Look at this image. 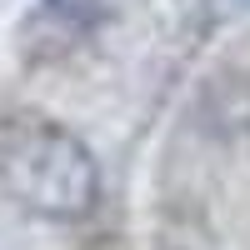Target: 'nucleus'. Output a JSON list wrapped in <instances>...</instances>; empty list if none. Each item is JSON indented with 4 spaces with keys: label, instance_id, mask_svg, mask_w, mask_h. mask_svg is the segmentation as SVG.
<instances>
[{
    "label": "nucleus",
    "instance_id": "nucleus-1",
    "mask_svg": "<svg viewBox=\"0 0 250 250\" xmlns=\"http://www.w3.org/2000/svg\"><path fill=\"white\" fill-rule=\"evenodd\" d=\"M0 185L45 220H85L100 205V165L60 125H20L0 150Z\"/></svg>",
    "mask_w": 250,
    "mask_h": 250
},
{
    "label": "nucleus",
    "instance_id": "nucleus-2",
    "mask_svg": "<svg viewBox=\"0 0 250 250\" xmlns=\"http://www.w3.org/2000/svg\"><path fill=\"white\" fill-rule=\"evenodd\" d=\"M205 15H210L215 25H230V20L250 15V0H205Z\"/></svg>",
    "mask_w": 250,
    "mask_h": 250
}]
</instances>
